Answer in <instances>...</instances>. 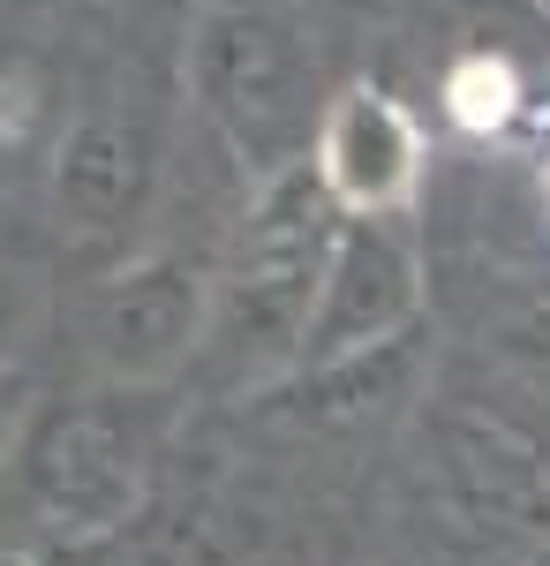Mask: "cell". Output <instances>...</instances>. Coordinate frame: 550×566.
<instances>
[{
  "instance_id": "obj_1",
  "label": "cell",
  "mask_w": 550,
  "mask_h": 566,
  "mask_svg": "<svg viewBox=\"0 0 550 566\" xmlns=\"http://www.w3.org/2000/svg\"><path fill=\"white\" fill-rule=\"evenodd\" d=\"M309 167L325 205L347 219L408 212L415 181H423V122L378 84H347L325 98L317 136H309Z\"/></svg>"
},
{
  "instance_id": "obj_2",
  "label": "cell",
  "mask_w": 550,
  "mask_h": 566,
  "mask_svg": "<svg viewBox=\"0 0 550 566\" xmlns=\"http://www.w3.org/2000/svg\"><path fill=\"white\" fill-rule=\"evenodd\" d=\"M445 114H453V129H467V136L506 129L512 114H520V76H512V61L467 53L461 69L445 76Z\"/></svg>"
}]
</instances>
